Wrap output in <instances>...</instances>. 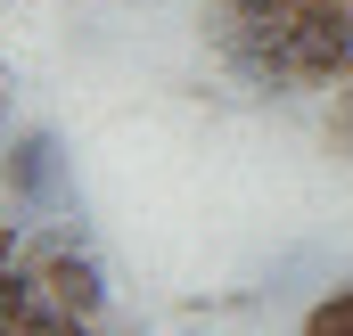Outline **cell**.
Segmentation results:
<instances>
[{
	"mask_svg": "<svg viewBox=\"0 0 353 336\" xmlns=\"http://www.w3.org/2000/svg\"><path fill=\"white\" fill-rule=\"evenodd\" d=\"M288 50L304 83H353V0H304L288 17Z\"/></svg>",
	"mask_w": 353,
	"mask_h": 336,
	"instance_id": "cell-1",
	"label": "cell"
},
{
	"mask_svg": "<svg viewBox=\"0 0 353 336\" xmlns=\"http://www.w3.org/2000/svg\"><path fill=\"white\" fill-rule=\"evenodd\" d=\"M0 180H8V197H17L25 213L66 205V148H58V132H50V123L17 132V140L0 148Z\"/></svg>",
	"mask_w": 353,
	"mask_h": 336,
	"instance_id": "cell-2",
	"label": "cell"
},
{
	"mask_svg": "<svg viewBox=\"0 0 353 336\" xmlns=\"http://www.w3.org/2000/svg\"><path fill=\"white\" fill-rule=\"evenodd\" d=\"M304 336H353V279H345V287H329V295L304 312Z\"/></svg>",
	"mask_w": 353,
	"mask_h": 336,
	"instance_id": "cell-3",
	"label": "cell"
},
{
	"mask_svg": "<svg viewBox=\"0 0 353 336\" xmlns=\"http://www.w3.org/2000/svg\"><path fill=\"white\" fill-rule=\"evenodd\" d=\"M17 254H25V230H17V222H8V213H0V271H8V262H17Z\"/></svg>",
	"mask_w": 353,
	"mask_h": 336,
	"instance_id": "cell-4",
	"label": "cell"
},
{
	"mask_svg": "<svg viewBox=\"0 0 353 336\" xmlns=\"http://www.w3.org/2000/svg\"><path fill=\"white\" fill-rule=\"evenodd\" d=\"M66 336H99V320H74V328H66Z\"/></svg>",
	"mask_w": 353,
	"mask_h": 336,
	"instance_id": "cell-5",
	"label": "cell"
},
{
	"mask_svg": "<svg viewBox=\"0 0 353 336\" xmlns=\"http://www.w3.org/2000/svg\"><path fill=\"white\" fill-rule=\"evenodd\" d=\"M0 336H17V328H8V320H0Z\"/></svg>",
	"mask_w": 353,
	"mask_h": 336,
	"instance_id": "cell-6",
	"label": "cell"
},
{
	"mask_svg": "<svg viewBox=\"0 0 353 336\" xmlns=\"http://www.w3.org/2000/svg\"><path fill=\"white\" fill-rule=\"evenodd\" d=\"M0 148H8V140H0Z\"/></svg>",
	"mask_w": 353,
	"mask_h": 336,
	"instance_id": "cell-7",
	"label": "cell"
}]
</instances>
